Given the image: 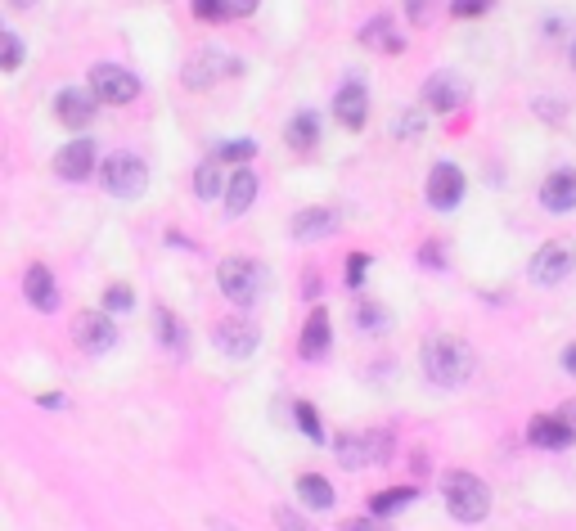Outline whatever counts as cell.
<instances>
[{
    "label": "cell",
    "mask_w": 576,
    "mask_h": 531,
    "mask_svg": "<svg viewBox=\"0 0 576 531\" xmlns=\"http://www.w3.org/2000/svg\"><path fill=\"white\" fill-rule=\"evenodd\" d=\"M423 360V374H428V383L437 387H464L468 378L477 374V356L468 342H459L455 333H437V338L423 342L419 351Z\"/></svg>",
    "instance_id": "1"
},
{
    "label": "cell",
    "mask_w": 576,
    "mask_h": 531,
    "mask_svg": "<svg viewBox=\"0 0 576 531\" xmlns=\"http://www.w3.org/2000/svg\"><path fill=\"white\" fill-rule=\"evenodd\" d=\"M216 284H221L225 302H234L239 311H248V306H257L261 293H266V270H261V261L225 257L221 266H216Z\"/></svg>",
    "instance_id": "2"
},
{
    "label": "cell",
    "mask_w": 576,
    "mask_h": 531,
    "mask_svg": "<svg viewBox=\"0 0 576 531\" xmlns=\"http://www.w3.org/2000/svg\"><path fill=\"white\" fill-rule=\"evenodd\" d=\"M446 509L459 527H477V522H486V513H491V491H486V482L473 473H450L446 477Z\"/></svg>",
    "instance_id": "3"
},
{
    "label": "cell",
    "mask_w": 576,
    "mask_h": 531,
    "mask_svg": "<svg viewBox=\"0 0 576 531\" xmlns=\"http://www.w3.org/2000/svg\"><path fill=\"white\" fill-rule=\"evenodd\" d=\"M180 77H185L189 90H207L225 77H239V59H234L230 50H221V45H203V50H194V59L180 68Z\"/></svg>",
    "instance_id": "4"
},
{
    "label": "cell",
    "mask_w": 576,
    "mask_h": 531,
    "mask_svg": "<svg viewBox=\"0 0 576 531\" xmlns=\"http://www.w3.org/2000/svg\"><path fill=\"white\" fill-rule=\"evenodd\" d=\"M99 180H104V189L113 198H135L149 185V167H144V158L122 149V153H108V162L99 167Z\"/></svg>",
    "instance_id": "5"
},
{
    "label": "cell",
    "mask_w": 576,
    "mask_h": 531,
    "mask_svg": "<svg viewBox=\"0 0 576 531\" xmlns=\"http://www.w3.org/2000/svg\"><path fill=\"white\" fill-rule=\"evenodd\" d=\"M90 90H95L99 104L117 108L140 95V77H135L131 68H122V63H95V68H90Z\"/></svg>",
    "instance_id": "6"
},
{
    "label": "cell",
    "mask_w": 576,
    "mask_h": 531,
    "mask_svg": "<svg viewBox=\"0 0 576 531\" xmlns=\"http://www.w3.org/2000/svg\"><path fill=\"white\" fill-rule=\"evenodd\" d=\"M392 455V437L387 432H360V437H342L338 441V459L342 468H369V464H383Z\"/></svg>",
    "instance_id": "7"
},
{
    "label": "cell",
    "mask_w": 576,
    "mask_h": 531,
    "mask_svg": "<svg viewBox=\"0 0 576 531\" xmlns=\"http://www.w3.org/2000/svg\"><path fill=\"white\" fill-rule=\"evenodd\" d=\"M572 266H576V252H572V243H545V248L531 257V284H563L567 275H572Z\"/></svg>",
    "instance_id": "8"
},
{
    "label": "cell",
    "mask_w": 576,
    "mask_h": 531,
    "mask_svg": "<svg viewBox=\"0 0 576 531\" xmlns=\"http://www.w3.org/2000/svg\"><path fill=\"white\" fill-rule=\"evenodd\" d=\"M72 338H77L81 351H90V356H104V351L117 347V329L108 324L104 311H81L77 320H72Z\"/></svg>",
    "instance_id": "9"
},
{
    "label": "cell",
    "mask_w": 576,
    "mask_h": 531,
    "mask_svg": "<svg viewBox=\"0 0 576 531\" xmlns=\"http://www.w3.org/2000/svg\"><path fill=\"white\" fill-rule=\"evenodd\" d=\"M459 198H464V171L455 162H437L428 171V203L437 212H450V207H459Z\"/></svg>",
    "instance_id": "10"
},
{
    "label": "cell",
    "mask_w": 576,
    "mask_h": 531,
    "mask_svg": "<svg viewBox=\"0 0 576 531\" xmlns=\"http://www.w3.org/2000/svg\"><path fill=\"white\" fill-rule=\"evenodd\" d=\"M95 90H59V99H54V117H59L68 131H86L90 122H95Z\"/></svg>",
    "instance_id": "11"
},
{
    "label": "cell",
    "mask_w": 576,
    "mask_h": 531,
    "mask_svg": "<svg viewBox=\"0 0 576 531\" xmlns=\"http://www.w3.org/2000/svg\"><path fill=\"white\" fill-rule=\"evenodd\" d=\"M333 117H338V126H347V131H360L369 117V90L365 81H347V86L333 95Z\"/></svg>",
    "instance_id": "12"
},
{
    "label": "cell",
    "mask_w": 576,
    "mask_h": 531,
    "mask_svg": "<svg viewBox=\"0 0 576 531\" xmlns=\"http://www.w3.org/2000/svg\"><path fill=\"white\" fill-rule=\"evenodd\" d=\"M360 45L374 54H401L405 50V32L396 27L392 14H374L365 27H360Z\"/></svg>",
    "instance_id": "13"
},
{
    "label": "cell",
    "mask_w": 576,
    "mask_h": 531,
    "mask_svg": "<svg viewBox=\"0 0 576 531\" xmlns=\"http://www.w3.org/2000/svg\"><path fill=\"white\" fill-rule=\"evenodd\" d=\"M540 207L545 212H576V171L572 167H558L554 176H545V185H540Z\"/></svg>",
    "instance_id": "14"
},
{
    "label": "cell",
    "mask_w": 576,
    "mask_h": 531,
    "mask_svg": "<svg viewBox=\"0 0 576 531\" xmlns=\"http://www.w3.org/2000/svg\"><path fill=\"white\" fill-rule=\"evenodd\" d=\"M531 446H545V450H567L576 441V428L563 419V414H540V419H531L527 428Z\"/></svg>",
    "instance_id": "15"
},
{
    "label": "cell",
    "mask_w": 576,
    "mask_h": 531,
    "mask_svg": "<svg viewBox=\"0 0 576 531\" xmlns=\"http://www.w3.org/2000/svg\"><path fill=\"white\" fill-rule=\"evenodd\" d=\"M329 342H333L329 311H324V306H315V311L306 315V329H302L297 351H302V360H324V356H329Z\"/></svg>",
    "instance_id": "16"
},
{
    "label": "cell",
    "mask_w": 576,
    "mask_h": 531,
    "mask_svg": "<svg viewBox=\"0 0 576 531\" xmlns=\"http://www.w3.org/2000/svg\"><path fill=\"white\" fill-rule=\"evenodd\" d=\"M90 167H95V144L90 140H72L54 153V171H59L63 180H86Z\"/></svg>",
    "instance_id": "17"
},
{
    "label": "cell",
    "mask_w": 576,
    "mask_h": 531,
    "mask_svg": "<svg viewBox=\"0 0 576 531\" xmlns=\"http://www.w3.org/2000/svg\"><path fill=\"white\" fill-rule=\"evenodd\" d=\"M333 230H338V212H333V207H306V212L293 216V239L297 243L329 239Z\"/></svg>",
    "instance_id": "18"
},
{
    "label": "cell",
    "mask_w": 576,
    "mask_h": 531,
    "mask_svg": "<svg viewBox=\"0 0 576 531\" xmlns=\"http://www.w3.org/2000/svg\"><path fill=\"white\" fill-rule=\"evenodd\" d=\"M216 347H221L225 356L243 360V356H252V351H257V329H252V324H243V320H221V324H216Z\"/></svg>",
    "instance_id": "19"
},
{
    "label": "cell",
    "mask_w": 576,
    "mask_h": 531,
    "mask_svg": "<svg viewBox=\"0 0 576 531\" xmlns=\"http://www.w3.org/2000/svg\"><path fill=\"white\" fill-rule=\"evenodd\" d=\"M423 104H428L432 113H455V108L464 104V86H459L455 77H446V72H437V77L423 81Z\"/></svg>",
    "instance_id": "20"
},
{
    "label": "cell",
    "mask_w": 576,
    "mask_h": 531,
    "mask_svg": "<svg viewBox=\"0 0 576 531\" xmlns=\"http://www.w3.org/2000/svg\"><path fill=\"white\" fill-rule=\"evenodd\" d=\"M23 293H27V302L36 306V311H54L59 306V288H54V279H50V270L36 261V266H27V275H23Z\"/></svg>",
    "instance_id": "21"
},
{
    "label": "cell",
    "mask_w": 576,
    "mask_h": 531,
    "mask_svg": "<svg viewBox=\"0 0 576 531\" xmlns=\"http://www.w3.org/2000/svg\"><path fill=\"white\" fill-rule=\"evenodd\" d=\"M257 189H261L257 176H252L248 167H239V171L230 176V185H225V212H230V216H243L252 203H257Z\"/></svg>",
    "instance_id": "22"
},
{
    "label": "cell",
    "mask_w": 576,
    "mask_h": 531,
    "mask_svg": "<svg viewBox=\"0 0 576 531\" xmlns=\"http://www.w3.org/2000/svg\"><path fill=\"white\" fill-rule=\"evenodd\" d=\"M284 140H288V149L311 153V149H315V140H320V117H315V113H297L293 122H288Z\"/></svg>",
    "instance_id": "23"
},
{
    "label": "cell",
    "mask_w": 576,
    "mask_h": 531,
    "mask_svg": "<svg viewBox=\"0 0 576 531\" xmlns=\"http://www.w3.org/2000/svg\"><path fill=\"white\" fill-rule=\"evenodd\" d=\"M194 194L203 198V203H212L216 194H225V176H221V158H203L198 162V171H194Z\"/></svg>",
    "instance_id": "24"
},
{
    "label": "cell",
    "mask_w": 576,
    "mask_h": 531,
    "mask_svg": "<svg viewBox=\"0 0 576 531\" xmlns=\"http://www.w3.org/2000/svg\"><path fill=\"white\" fill-rule=\"evenodd\" d=\"M297 491H302V500L311 504V509H333V486L324 482L320 473H302L297 477Z\"/></svg>",
    "instance_id": "25"
},
{
    "label": "cell",
    "mask_w": 576,
    "mask_h": 531,
    "mask_svg": "<svg viewBox=\"0 0 576 531\" xmlns=\"http://www.w3.org/2000/svg\"><path fill=\"white\" fill-rule=\"evenodd\" d=\"M414 495H419V491H414V486H396V491H378L374 500H369V509H374L378 518H387V513H401L405 504H414Z\"/></svg>",
    "instance_id": "26"
},
{
    "label": "cell",
    "mask_w": 576,
    "mask_h": 531,
    "mask_svg": "<svg viewBox=\"0 0 576 531\" xmlns=\"http://www.w3.org/2000/svg\"><path fill=\"white\" fill-rule=\"evenodd\" d=\"M153 324H158L162 347H167V351H185V329L176 324V315H171L167 306H158V311H153Z\"/></svg>",
    "instance_id": "27"
},
{
    "label": "cell",
    "mask_w": 576,
    "mask_h": 531,
    "mask_svg": "<svg viewBox=\"0 0 576 531\" xmlns=\"http://www.w3.org/2000/svg\"><path fill=\"white\" fill-rule=\"evenodd\" d=\"M293 414H297V423H302V432L311 441H324V428H320V414H315V405L311 401H297L293 405Z\"/></svg>",
    "instance_id": "28"
},
{
    "label": "cell",
    "mask_w": 576,
    "mask_h": 531,
    "mask_svg": "<svg viewBox=\"0 0 576 531\" xmlns=\"http://www.w3.org/2000/svg\"><path fill=\"white\" fill-rule=\"evenodd\" d=\"M0 45H5V54H0V68L14 72L18 63H23V41H18L14 32H0Z\"/></svg>",
    "instance_id": "29"
},
{
    "label": "cell",
    "mask_w": 576,
    "mask_h": 531,
    "mask_svg": "<svg viewBox=\"0 0 576 531\" xmlns=\"http://www.w3.org/2000/svg\"><path fill=\"white\" fill-rule=\"evenodd\" d=\"M131 306H135V293H131L126 284H113V288L104 293V311H117V315H122V311H131Z\"/></svg>",
    "instance_id": "30"
},
{
    "label": "cell",
    "mask_w": 576,
    "mask_h": 531,
    "mask_svg": "<svg viewBox=\"0 0 576 531\" xmlns=\"http://www.w3.org/2000/svg\"><path fill=\"white\" fill-rule=\"evenodd\" d=\"M189 5H194V18H203V23L230 18V5H225V0H189Z\"/></svg>",
    "instance_id": "31"
},
{
    "label": "cell",
    "mask_w": 576,
    "mask_h": 531,
    "mask_svg": "<svg viewBox=\"0 0 576 531\" xmlns=\"http://www.w3.org/2000/svg\"><path fill=\"white\" fill-rule=\"evenodd\" d=\"M216 158H221V162H243V158H257V144H252V140L221 144V149H216Z\"/></svg>",
    "instance_id": "32"
},
{
    "label": "cell",
    "mask_w": 576,
    "mask_h": 531,
    "mask_svg": "<svg viewBox=\"0 0 576 531\" xmlns=\"http://www.w3.org/2000/svg\"><path fill=\"white\" fill-rule=\"evenodd\" d=\"M432 9H437V0H405V18H410L414 27H428Z\"/></svg>",
    "instance_id": "33"
},
{
    "label": "cell",
    "mask_w": 576,
    "mask_h": 531,
    "mask_svg": "<svg viewBox=\"0 0 576 531\" xmlns=\"http://www.w3.org/2000/svg\"><path fill=\"white\" fill-rule=\"evenodd\" d=\"M491 9H495V0H455L450 14L455 18H482V14H491Z\"/></svg>",
    "instance_id": "34"
},
{
    "label": "cell",
    "mask_w": 576,
    "mask_h": 531,
    "mask_svg": "<svg viewBox=\"0 0 576 531\" xmlns=\"http://www.w3.org/2000/svg\"><path fill=\"white\" fill-rule=\"evenodd\" d=\"M392 135H401V140H414V135H423V117H419V113H401V122H392Z\"/></svg>",
    "instance_id": "35"
},
{
    "label": "cell",
    "mask_w": 576,
    "mask_h": 531,
    "mask_svg": "<svg viewBox=\"0 0 576 531\" xmlns=\"http://www.w3.org/2000/svg\"><path fill=\"white\" fill-rule=\"evenodd\" d=\"M365 270H369V257H365V252H351V257H347V284L360 288V284H365Z\"/></svg>",
    "instance_id": "36"
},
{
    "label": "cell",
    "mask_w": 576,
    "mask_h": 531,
    "mask_svg": "<svg viewBox=\"0 0 576 531\" xmlns=\"http://www.w3.org/2000/svg\"><path fill=\"white\" fill-rule=\"evenodd\" d=\"M356 324H360V329H378V324H383V315H378L374 306H356Z\"/></svg>",
    "instance_id": "37"
},
{
    "label": "cell",
    "mask_w": 576,
    "mask_h": 531,
    "mask_svg": "<svg viewBox=\"0 0 576 531\" xmlns=\"http://www.w3.org/2000/svg\"><path fill=\"white\" fill-rule=\"evenodd\" d=\"M225 5H230V18H248V14H257L261 0H225Z\"/></svg>",
    "instance_id": "38"
},
{
    "label": "cell",
    "mask_w": 576,
    "mask_h": 531,
    "mask_svg": "<svg viewBox=\"0 0 576 531\" xmlns=\"http://www.w3.org/2000/svg\"><path fill=\"white\" fill-rule=\"evenodd\" d=\"M419 257H423V261H428V266H437V261H441V248H437V243H428V248H423V252H419ZM437 270H441V266H437Z\"/></svg>",
    "instance_id": "39"
},
{
    "label": "cell",
    "mask_w": 576,
    "mask_h": 531,
    "mask_svg": "<svg viewBox=\"0 0 576 531\" xmlns=\"http://www.w3.org/2000/svg\"><path fill=\"white\" fill-rule=\"evenodd\" d=\"M563 369H567V374H576V342L563 351Z\"/></svg>",
    "instance_id": "40"
},
{
    "label": "cell",
    "mask_w": 576,
    "mask_h": 531,
    "mask_svg": "<svg viewBox=\"0 0 576 531\" xmlns=\"http://www.w3.org/2000/svg\"><path fill=\"white\" fill-rule=\"evenodd\" d=\"M41 405H45V410H59L63 396H59V392H45V396H41Z\"/></svg>",
    "instance_id": "41"
},
{
    "label": "cell",
    "mask_w": 576,
    "mask_h": 531,
    "mask_svg": "<svg viewBox=\"0 0 576 531\" xmlns=\"http://www.w3.org/2000/svg\"><path fill=\"white\" fill-rule=\"evenodd\" d=\"M563 419H567V423H572V428H576V401H567V405H563Z\"/></svg>",
    "instance_id": "42"
},
{
    "label": "cell",
    "mask_w": 576,
    "mask_h": 531,
    "mask_svg": "<svg viewBox=\"0 0 576 531\" xmlns=\"http://www.w3.org/2000/svg\"><path fill=\"white\" fill-rule=\"evenodd\" d=\"M5 5H9V9H32L36 0H5Z\"/></svg>",
    "instance_id": "43"
},
{
    "label": "cell",
    "mask_w": 576,
    "mask_h": 531,
    "mask_svg": "<svg viewBox=\"0 0 576 531\" xmlns=\"http://www.w3.org/2000/svg\"><path fill=\"white\" fill-rule=\"evenodd\" d=\"M572 68H576V50H572Z\"/></svg>",
    "instance_id": "44"
}]
</instances>
